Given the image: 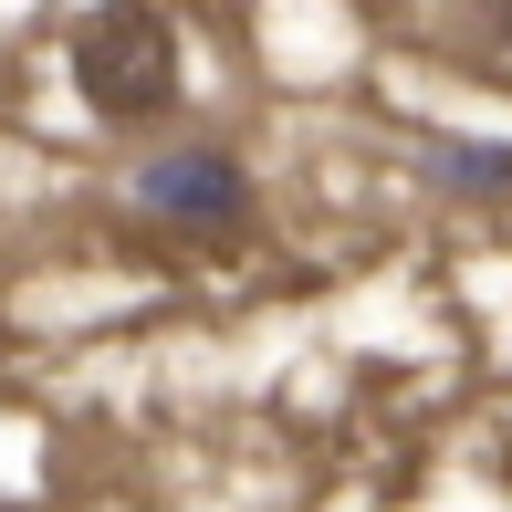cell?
I'll list each match as a JSON object with an SVG mask.
<instances>
[{
    "instance_id": "1",
    "label": "cell",
    "mask_w": 512,
    "mask_h": 512,
    "mask_svg": "<svg viewBox=\"0 0 512 512\" xmlns=\"http://www.w3.org/2000/svg\"><path fill=\"white\" fill-rule=\"evenodd\" d=\"M74 95L105 126H147L178 105V21L168 11H84L74 21Z\"/></svg>"
},
{
    "instance_id": "2",
    "label": "cell",
    "mask_w": 512,
    "mask_h": 512,
    "mask_svg": "<svg viewBox=\"0 0 512 512\" xmlns=\"http://www.w3.org/2000/svg\"><path fill=\"white\" fill-rule=\"evenodd\" d=\"M136 209L168 230H241L251 220V178L230 147H168L136 168Z\"/></svg>"
},
{
    "instance_id": "3",
    "label": "cell",
    "mask_w": 512,
    "mask_h": 512,
    "mask_svg": "<svg viewBox=\"0 0 512 512\" xmlns=\"http://www.w3.org/2000/svg\"><path fill=\"white\" fill-rule=\"evenodd\" d=\"M429 178L439 189H512V147H481V136H450V147H429Z\"/></svg>"
},
{
    "instance_id": "4",
    "label": "cell",
    "mask_w": 512,
    "mask_h": 512,
    "mask_svg": "<svg viewBox=\"0 0 512 512\" xmlns=\"http://www.w3.org/2000/svg\"><path fill=\"white\" fill-rule=\"evenodd\" d=\"M492 32H502V42H512V11H492Z\"/></svg>"
}]
</instances>
